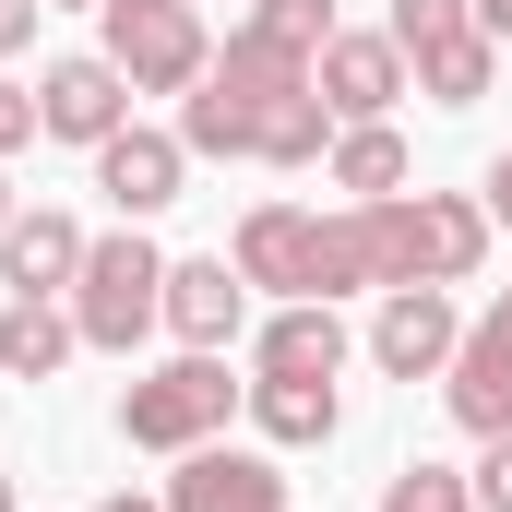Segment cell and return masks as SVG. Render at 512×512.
Wrapping results in <instances>:
<instances>
[{"label":"cell","instance_id":"obj_5","mask_svg":"<svg viewBox=\"0 0 512 512\" xmlns=\"http://www.w3.org/2000/svg\"><path fill=\"white\" fill-rule=\"evenodd\" d=\"M36 131L96 155L108 131H131V72L108 60V48H84V60H48V72H36Z\"/></svg>","mask_w":512,"mask_h":512},{"label":"cell","instance_id":"obj_17","mask_svg":"<svg viewBox=\"0 0 512 512\" xmlns=\"http://www.w3.org/2000/svg\"><path fill=\"white\" fill-rule=\"evenodd\" d=\"M251 429L286 441V453H310V441L346 429V393H334V382H251Z\"/></svg>","mask_w":512,"mask_h":512},{"label":"cell","instance_id":"obj_13","mask_svg":"<svg viewBox=\"0 0 512 512\" xmlns=\"http://www.w3.org/2000/svg\"><path fill=\"white\" fill-rule=\"evenodd\" d=\"M441 405H453L477 441L512 429V334L501 322H465V346H453V370H441Z\"/></svg>","mask_w":512,"mask_h":512},{"label":"cell","instance_id":"obj_3","mask_svg":"<svg viewBox=\"0 0 512 512\" xmlns=\"http://www.w3.org/2000/svg\"><path fill=\"white\" fill-rule=\"evenodd\" d=\"M155 322H167V251H155L143 227L84 239V274H72V334H84V346H108V358H131Z\"/></svg>","mask_w":512,"mask_h":512},{"label":"cell","instance_id":"obj_18","mask_svg":"<svg viewBox=\"0 0 512 512\" xmlns=\"http://www.w3.org/2000/svg\"><path fill=\"white\" fill-rule=\"evenodd\" d=\"M72 346H84L72 310H48V298H12V310H0V382H48Z\"/></svg>","mask_w":512,"mask_h":512},{"label":"cell","instance_id":"obj_14","mask_svg":"<svg viewBox=\"0 0 512 512\" xmlns=\"http://www.w3.org/2000/svg\"><path fill=\"white\" fill-rule=\"evenodd\" d=\"M72 274H84V227H72V215L36 203V215L0 227V286H12V298H48V286H72Z\"/></svg>","mask_w":512,"mask_h":512},{"label":"cell","instance_id":"obj_20","mask_svg":"<svg viewBox=\"0 0 512 512\" xmlns=\"http://www.w3.org/2000/svg\"><path fill=\"white\" fill-rule=\"evenodd\" d=\"M382 512H477V477H453V465H405L382 489Z\"/></svg>","mask_w":512,"mask_h":512},{"label":"cell","instance_id":"obj_9","mask_svg":"<svg viewBox=\"0 0 512 512\" xmlns=\"http://www.w3.org/2000/svg\"><path fill=\"white\" fill-rule=\"evenodd\" d=\"M251 322V274L227 251H191V262H167V334L179 346H203V358H227V334Z\"/></svg>","mask_w":512,"mask_h":512},{"label":"cell","instance_id":"obj_31","mask_svg":"<svg viewBox=\"0 0 512 512\" xmlns=\"http://www.w3.org/2000/svg\"><path fill=\"white\" fill-rule=\"evenodd\" d=\"M0 512H12V477H0Z\"/></svg>","mask_w":512,"mask_h":512},{"label":"cell","instance_id":"obj_23","mask_svg":"<svg viewBox=\"0 0 512 512\" xmlns=\"http://www.w3.org/2000/svg\"><path fill=\"white\" fill-rule=\"evenodd\" d=\"M477 512H512V429L489 441V465H477Z\"/></svg>","mask_w":512,"mask_h":512},{"label":"cell","instance_id":"obj_15","mask_svg":"<svg viewBox=\"0 0 512 512\" xmlns=\"http://www.w3.org/2000/svg\"><path fill=\"white\" fill-rule=\"evenodd\" d=\"M405 72H417V96H429V108H477V96L501 84V36H489V24L429 36V48H405Z\"/></svg>","mask_w":512,"mask_h":512},{"label":"cell","instance_id":"obj_28","mask_svg":"<svg viewBox=\"0 0 512 512\" xmlns=\"http://www.w3.org/2000/svg\"><path fill=\"white\" fill-rule=\"evenodd\" d=\"M489 322H501V334H512V286H501V298H489Z\"/></svg>","mask_w":512,"mask_h":512},{"label":"cell","instance_id":"obj_1","mask_svg":"<svg viewBox=\"0 0 512 512\" xmlns=\"http://www.w3.org/2000/svg\"><path fill=\"white\" fill-rule=\"evenodd\" d=\"M370 227V286H465L489 262V203L465 191H393V203H358Z\"/></svg>","mask_w":512,"mask_h":512},{"label":"cell","instance_id":"obj_19","mask_svg":"<svg viewBox=\"0 0 512 512\" xmlns=\"http://www.w3.org/2000/svg\"><path fill=\"white\" fill-rule=\"evenodd\" d=\"M322 36H334V0H251V12H239V48L286 60V72H310Z\"/></svg>","mask_w":512,"mask_h":512},{"label":"cell","instance_id":"obj_8","mask_svg":"<svg viewBox=\"0 0 512 512\" xmlns=\"http://www.w3.org/2000/svg\"><path fill=\"white\" fill-rule=\"evenodd\" d=\"M179 179H191V143H179V131H108V143H96V191H108V203H120V227H143V215H167V203H179Z\"/></svg>","mask_w":512,"mask_h":512},{"label":"cell","instance_id":"obj_6","mask_svg":"<svg viewBox=\"0 0 512 512\" xmlns=\"http://www.w3.org/2000/svg\"><path fill=\"white\" fill-rule=\"evenodd\" d=\"M453 346H465V322H453L441 286H382V310H370V358H382L393 382H441Z\"/></svg>","mask_w":512,"mask_h":512},{"label":"cell","instance_id":"obj_22","mask_svg":"<svg viewBox=\"0 0 512 512\" xmlns=\"http://www.w3.org/2000/svg\"><path fill=\"white\" fill-rule=\"evenodd\" d=\"M36 143V84H0V155H24Z\"/></svg>","mask_w":512,"mask_h":512},{"label":"cell","instance_id":"obj_21","mask_svg":"<svg viewBox=\"0 0 512 512\" xmlns=\"http://www.w3.org/2000/svg\"><path fill=\"white\" fill-rule=\"evenodd\" d=\"M477 0H393V48H429V36H465Z\"/></svg>","mask_w":512,"mask_h":512},{"label":"cell","instance_id":"obj_30","mask_svg":"<svg viewBox=\"0 0 512 512\" xmlns=\"http://www.w3.org/2000/svg\"><path fill=\"white\" fill-rule=\"evenodd\" d=\"M48 12H96V0H48Z\"/></svg>","mask_w":512,"mask_h":512},{"label":"cell","instance_id":"obj_29","mask_svg":"<svg viewBox=\"0 0 512 512\" xmlns=\"http://www.w3.org/2000/svg\"><path fill=\"white\" fill-rule=\"evenodd\" d=\"M0 227H12V179H0Z\"/></svg>","mask_w":512,"mask_h":512},{"label":"cell","instance_id":"obj_2","mask_svg":"<svg viewBox=\"0 0 512 512\" xmlns=\"http://www.w3.org/2000/svg\"><path fill=\"white\" fill-rule=\"evenodd\" d=\"M239 405H251V382H227V358L179 346L167 370H143V382L120 393V441L131 453H203V441H227Z\"/></svg>","mask_w":512,"mask_h":512},{"label":"cell","instance_id":"obj_11","mask_svg":"<svg viewBox=\"0 0 512 512\" xmlns=\"http://www.w3.org/2000/svg\"><path fill=\"white\" fill-rule=\"evenodd\" d=\"M346 358H358V334L334 322V298H286V310L262 322V346H251L262 382H334Z\"/></svg>","mask_w":512,"mask_h":512},{"label":"cell","instance_id":"obj_27","mask_svg":"<svg viewBox=\"0 0 512 512\" xmlns=\"http://www.w3.org/2000/svg\"><path fill=\"white\" fill-rule=\"evenodd\" d=\"M96 512H167V501H143V489H120V501H96Z\"/></svg>","mask_w":512,"mask_h":512},{"label":"cell","instance_id":"obj_4","mask_svg":"<svg viewBox=\"0 0 512 512\" xmlns=\"http://www.w3.org/2000/svg\"><path fill=\"white\" fill-rule=\"evenodd\" d=\"M108 12V60L131 72V96H191L215 72V36H203V0H96Z\"/></svg>","mask_w":512,"mask_h":512},{"label":"cell","instance_id":"obj_26","mask_svg":"<svg viewBox=\"0 0 512 512\" xmlns=\"http://www.w3.org/2000/svg\"><path fill=\"white\" fill-rule=\"evenodd\" d=\"M477 24H489V36H501V48H512V0H477Z\"/></svg>","mask_w":512,"mask_h":512},{"label":"cell","instance_id":"obj_12","mask_svg":"<svg viewBox=\"0 0 512 512\" xmlns=\"http://www.w3.org/2000/svg\"><path fill=\"white\" fill-rule=\"evenodd\" d=\"M310 251H322V215H298V203H251L239 215V274L274 286V298H310Z\"/></svg>","mask_w":512,"mask_h":512},{"label":"cell","instance_id":"obj_7","mask_svg":"<svg viewBox=\"0 0 512 512\" xmlns=\"http://www.w3.org/2000/svg\"><path fill=\"white\" fill-rule=\"evenodd\" d=\"M310 84H322V108H334V120H393V96H405L417 72H405L393 24H382V36L334 24V36H322V60H310Z\"/></svg>","mask_w":512,"mask_h":512},{"label":"cell","instance_id":"obj_10","mask_svg":"<svg viewBox=\"0 0 512 512\" xmlns=\"http://www.w3.org/2000/svg\"><path fill=\"white\" fill-rule=\"evenodd\" d=\"M167 512H286V477H274V453L203 441V453H179V477H167Z\"/></svg>","mask_w":512,"mask_h":512},{"label":"cell","instance_id":"obj_25","mask_svg":"<svg viewBox=\"0 0 512 512\" xmlns=\"http://www.w3.org/2000/svg\"><path fill=\"white\" fill-rule=\"evenodd\" d=\"M489 227H512V155L489 167Z\"/></svg>","mask_w":512,"mask_h":512},{"label":"cell","instance_id":"obj_16","mask_svg":"<svg viewBox=\"0 0 512 512\" xmlns=\"http://www.w3.org/2000/svg\"><path fill=\"white\" fill-rule=\"evenodd\" d=\"M322 167H334L346 203H393V191H405V131H393V120H346Z\"/></svg>","mask_w":512,"mask_h":512},{"label":"cell","instance_id":"obj_24","mask_svg":"<svg viewBox=\"0 0 512 512\" xmlns=\"http://www.w3.org/2000/svg\"><path fill=\"white\" fill-rule=\"evenodd\" d=\"M36 12H48V0H0V48H24V36H36Z\"/></svg>","mask_w":512,"mask_h":512}]
</instances>
